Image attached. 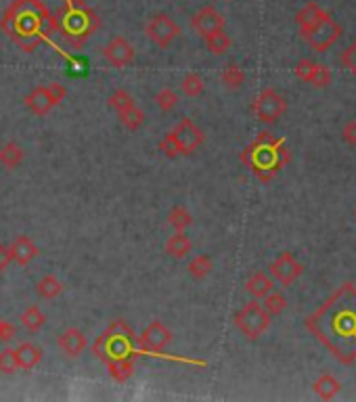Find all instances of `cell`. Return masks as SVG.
<instances>
[{"instance_id":"cell-1","label":"cell","mask_w":356,"mask_h":402,"mask_svg":"<svg viewBox=\"0 0 356 402\" xmlns=\"http://www.w3.org/2000/svg\"><path fill=\"white\" fill-rule=\"evenodd\" d=\"M308 331L344 363L356 361V287L342 285L315 314L306 318Z\"/></svg>"},{"instance_id":"cell-2","label":"cell","mask_w":356,"mask_h":402,"mask_svg":"<svg viewBox=\"0 0 356 402\" xmlns=\"http://www.w3.org/2000/svg\"><path fill=\"white\" fill-rule=\"evenodd\" d=\"M270 314L262 308V304L258 302H249L245 304L241 310L235 312V327L247 337V339H258L262 333L268 331L270 327Z\"/></svg>"},{"instance_id":"cell-3","label":"cell","mask_w":356,"mask_h":402,"mask_svg":"<svg viewBox=\"0 0 356 402\" xmlns=\"http://www.w3.org/2000/svg\"><path fill=\"white\" fill-rule=\"evenodd\" d=\"M145 34L155 46L168 48L180 36V27L168 13H155L149 17L147 25H145Z\"/></svg>"},{"instance_id":"cell-4","label":"cell","mask_w":356,"mask_h":402,"mask_svg":"<svg viewBox=\"0 0 356 402\" xmlns=\"http://www.w3.org/2000/svg\"><path fill=\"white\" fill-rule=\"evenodd\" d=\"M251 111L262 124H275L287 111V100L275 89H264L253 100Z\"/></svg>"},{"instance_id":"cell-5","label":"cell","mask_w":356,"mask_h":402,"mask_svg":"<svg viewBox=\"0 0 356 402\" xmlns=\"http://www.w3.org/2000/svg\"><path fill=\"white\" fill-rule=\"evenodd\" d=\"M65 97V89L57 82L48 84V86H38L32 93L25 95L23 103L27 105V109L36 115H46L59 100Z\"/></svg>"},{"instance_id":"cell-6","label":"cell","mask_w":356,"mask_h":402,"mask_svg":"<svg viewBox=\"0 0 356 402\" xmlns=\"http://www.w3.org/2000/svg\"><path fill=\"white\" fill-rule=\"evenodd\" d=\"M302 38L312 46V51L325 53V51H329V48L342 38V25H340L338 21H334L331 17H327L325 21H321L317 27H312V30H310L308 34H304Z\"/></svg>"},{"instance_id":"cell-7","label":"cell","mask_w":356,"mask_h":402,"mask_svg":"<svg viewBox=\"0 0 356 402\" xmlns=\"http://www.w3.org/2000/svg\"><path fill=\"white\" fill-rule=\"evenodd\" d=\"M172 136H174V141L178 145V153L180 155L195 153L204 145V141H206L204 130L193 119H189V117H185V119H180L176 124V128L172 130Z\"/></svg>"},{"instance_id":"cell-8","label":"cell","mask_w":356,"mask_h":402,"mask_svg":"<svg viewBox=\"0 0 356 402\" xmlns=\"http://www.w3.org/2000/svg\"><path fill=\"white\" fill-rule=\"evenodd\" d=\"M191 25H193V30H195L197 34H202V36L206 38V36H210V34H214V32L225 30L227 19H225V15H223L220 11H216L212 4H208V6H202V8L191 17Z\"/></svg>"},{"instance_id":"cell-9","label":"cell","mask_w":356,"mask_h":402,"mask_svg":"<svg viewBox=\"0 0 356 402\" xmlns=\"http://www.w3.org/2000/svg\"><path fill=\"white\" fill-rule=\"evenodd\" d=\"M138 342H140L143 350H147V352H161L172 342V331L161 320H153L143 329Z\"/></svg>"},{"instance_id":"cell-10","label":"cell","mask_w":356,"mask_h":402,"mask_svg":"<svg viewBox=\"0 0 356 402\" xmlns=\"http://www.w3.org/2000/svg\"><path fill=\"white\" fill-rule=\"evenodd\" d=\"M270 275L281 283V285H291L296 283V279H300V275L304 273V266L294 258V254L283 252L279 254V258L270 264Z\"/></svg>"},{"instance_id":"cell-11","label":"cell","mask_w":356,"mask_h":402,"mask_svg":"<svg viewBox=\"0 0 356 402\" xmlns=\"http://www.w3.org/2000/svg\"><path fill=\"white\" fill-rule=\"evenodd\" d=\"M103 57L114 65V67H126L128 63H132L134 59V48L132 44L124 38V36H116L110 40V44L103 48Z\"/></svg>"},{"instance_id":"cell-12","label":"cell","mask_w":356,"mask_h":402,"mask_svg":"<svg viewBox=\"0 0 356 402\" xmlns=\"http://www.w3.org/2000/svg\"><path fill=\"white\" fill-rule=\"evenodd\" d=\"M329 17V13L323 8V6H319L317 2H308L304 8H300L298 13H296V23H298V27H300V34L304 36V34H308L312 27H317L321 21H325Z\"/></svg>"},{"instance_id":"cell-13","label":"cell","mask_w":356,"mask_h":402,"mask_svg":"<svg viewBox=\"0 0 356 402\" xmlns=\"http://www.w3.org/2000/svg\"><path fill=\"white\" fill-rule=\"evenodd\" d=\"M8 249H11L13 262L19 264V266H27L38 256V245L29 237H25V235L15 237V241L8 245Z\"/></svg>"},{"instance_id":"cell-14","label":"cell","mask_w":356,"mask_h":402,"mask_svg":"<svg viewBox=\"0 0 356 402\" xmlns=\"http://www.w3.org/2000/svg\"><path fill=\"white\" fill-rule=\"evenodd\" d=\"M59 348H61V352H63L65 356L76 358V356H80V354L86 350V335H84L80 329L70 327V329H65V331L59 335Z\"/></svg>"},{"instance_id":"cell-15","label":"cell","mask_w":356,"mask_h":402,"mask_svg":"<svg viewBox=\"0 0 356 402\" xmlns=\"http://www.w3.org/2000/svg\"><path fill=\"white\" fill-rule=\"evenodd\" d=\"M15 358H17V367L23 371H32L36 369L42 358H44V350L32 342H23L15 348Z\"/></svg>"},{"instance_id":"cell-16","label":"cell","mask_w":356,"mask_h":402,"mask_svg":"<svg viewBox=\"0 0 356 402\" xmlns=\"http://www.w3.org/2000/svg\"><path fill=\"white\" fill-rule=\"evenodd\" d=\"M272 279L266 273H253L247 281H245V292L253 298V300H262L264 296H268L272 292Z\"/></svg>"},{"instance_id":"cell-17","label":"cell","mask_w":356,"mask_h":402,"mask_svg":"<svg viewBox=\"0 0 356 402\" xmlns=\"http://www.w3.org/2000/svg\"><path fill=\"white\" fill-rule=\"evenodd\" d=\"M191 247H193V245H191V239L185 235V231H176V235H172V237L166 241V254L172 256V258H176V260L189 256V254H191Z\"/></svg>"},{"instance_id":"cell-18","label":"cell","mask_w":356,"mask_h":402,"mask_svg":"<svg viewBox=\"0 0 356 402\" xmlns=\"http://www.w3.org/2000/svg\"><path fill=\"white\" fill-rule=\"evenodd\" d=\"M315 392H317V396L319 398H323V401H331V398H336L338 394H340V390H342V384L338 382V377L336 375H329V373H325V375H321L317 382H315Z\"/></svg>"},{"instance_id":"cell-19","label":"cell","mask_w":356,"mask_h":402,"mask_svg":"<svg viewBox=\"0 0 356 402\" xmlns=\"http://www.w3.org/2000/svg\"><path fill=\"white\" fill-rule=\"evenodd\" d=\"M63 283L57 279V277H53V275H44L38 283H36V294L40 296V298H44V300H55V298H59L61 294H63Z\"/></svg>"},{"instance_id":"cell-20","label":"cell","mask_w":356,"mask_h":402,"mask_svg":"<svg viewBox=\"0 0 356 402\" xmlns=\"http://www.w3.org/2000/svg\"><path fill=\"white\" fill-rule=\"evenodd\" d=\"M19 320H21V325H23L27 331H32V333L40 331V329L46 325V316H44V312L40 310V306H36V304L27 306V308L21 312Z\"/></svg>"},{"instance_id":"cell-21","label":"cell","mask_w":356,"mask_h":402,"mask_svg":"<svg viewBox=\"0 0 356 402\" xmlns=\"http://www.w3.org/2000/svg\"><path fill=\"white\" fill-rule=\"evenodd\" d=\"M105 363H107L110 375H112L116 382H126V380L134 373V363H132V358H128V356H116V358L105 361Z\"/></svg>"},{"instance_id":"cell-22","label":"cell","mask_w":356,"mask_h":402,"mask_svg":"<svg viewBox=\"0 0 356 402\" xmlns=\"http://www.w3.org/2000/svg\"><path fill=\"white\" fill-rule=\"evenodd\" d=\"M23 157H25V153H23V149H21L17 143H6V145L0 147V164H2L6 170L19 168L21 162H23Z\"/></svg>"},{"instance_id":"cell-23","label":"cell","mask_w":356,"mask_h":402,"mask_svg":"<svg viewBox=\"0 0 356 402\" xmlns=\"http://www.w3.org/2000/svg\"><path fill=\"white\" fill-rule=\"evenodd\" d=\"M206 46H208V51H210L212 55L220 57V55H225V53L231 48V36H229L225 30L214 32V34L206 36Z\"/></svg>"},{"instance_id":"cell-24","label":"cell","mask_w":356,"mask_h":402,"mask_svg":"<svg viewBox=\"0 0 356 402\" xmlns=\"http://www.w3.org/2000/svg\"><path fill=\"white\" fill-rule=\"evenodd\" d=\"M168 222L174 231H187L193 224V216L187 207L183 205H174L168 214Z\"/></svg>"},{"instance_id":"cell-25","label":"cell","mask_w":356,"mask_h":402,"mask_svg":"<svg viewBox=\"0 0 356 402\" xmlns=\"http://www.w3.org/2000/svg\"><path fill=\"white\" fill-rule=\"evenodd\" d=\"M187 271H189V275H191L193 279H197V281L206 279V277L212 273V260H210V256H206V254L195 256V258L189 262Z\"/></svg>"},{"instance_id":"cell-26","label":"cell","mask_w":356,"mask_h":402,"mask_svg":"<svg viewBox=\"0 0 356 402\" xmlns=\"http://www.w3.org/2000/svg\"><path fill=\"white\" fill-rule=\"evenodd\" d=\"M118 115L119 122H121L128 130H138V128L145 124V111H143L140 107H136V105H132V107L119 111Z\"/></svg>"},{"instance_id":"cell-27","label":"cell","mask_w":356,"mask_h":402,"mask_svg":"<svg viewBox=\"0 0 356 402\" xmlns=\"http://www.w3.org/2000/svg\"><path fill=\"white\" fill-rule=\"evenodd\" d=\"M220 80H223V84H225L227 89L237 91V89L243 86V82H245V72H243L239 65H227V67L223 70V74H220Z\"/></svg>"},{"instance_id":"cell-28","label":"cell","mask_w":356,"mask_h":402,"mask_svg":"<svg viewBox=\"0 0 356 402\" xmlns=\"http://www.w3.org/2000/svg\"><path fill=\"white\" fill-rule=\"evenodd\" d=\"M180 91H183L187 97H199V95H204V91H206V82H204V78L197 76V74H187V76L183 78V82H180Z\"/></svg>"},{"instance_id":"cell-29","label":"cell","mask_w":356,"mask_h":402,"mask_svg":"<svg viewBox=\"0 0 356 402\" xmlns=\"http://www.w3.org/2000/svg\"><path fill=\"white\" fill-rule=\"evenodd\" d=\"M262 308L270 314V316H279L285 308H287V298L279 292H270L268 296L262 298Z\"/></svg>"},{"instance_id":"cell-30","label":"cell","mask_w":356,"mask_h":402,"mask_svg":"<svg viewBox=\"0 0 356 402\" xmlns=\"http://www.w3.org/2000/svg\"><path fill=\"white\" fill-rule=\"evenodd\" d=\"M107 105L112 107V109H116V111H124V109H128V107H132L134 105V99L130 97V93L128 91H124V89H118V91H114L112 95H110V99H107Z\"/></svg>"},{"instance_id":"cell-31","label":"cell","mask_w":356,"mask_h":402,"mask_svg":"<svg viewBox=\"0 0 356 402\" xmlns=\"http://www.w3.org/2000/svg\"><path fill=\"white\" fill-rule=\"evenodd\" d=\"M155 103H157V107H159L161 111H170V109H174V107H176V103H178V95H176L172 89H161V91L155 95Z\"/></svg>"},{"instance_id":"cell-32","label":"cell","mask_w":356,"mask_h":402,"mask_svg":"<svg viewBox=\"0 0 356 402\" xmlns=\"http://www.w3.org/2000/svg\"><path fill=\"white\" fill-rule=\"evenodd\" d=\"M19 367H17V358H15V350L13 348H4L0 350V373H15Z\"/></svg>"},{"instance_id":"cell-33","label":"cell","mask_w":356,"mask_h":402,"mask_svg":"<svg viewBox=\"0 0 356 402\" xmlns=\"http://www.w3.org/2000/svg\"><path fill=\"white\" fill-rule=\"evenodd\" d=\"M315 70H317V63H315V61H310V59H302V61H298V65H296L294 72H296V78H298V80L310 84Z\"/></svg>"},{"instance_id":"cell-34","label":"cell","mask_w":356,"mask_h":402,"mask_svg":"<svg viewBox=\"0 0 356 402\" xmlns=\"http://www.w3.org/2000/svg\"><path fill=\"white\" fill-rule=\"evenodd\" d=\"M310 84H312L315 89H325V86H329V84H331V72H329L325 65L317 63V70H315V74H312Z\"/></svg>"},{"instance_id":"cell-35","label":"cell","mask_w":356,"mask_h":402,"mask_svg":"<svg viewBox=\"0 0 356 402\" xmlns=\"http://www.w3.org/2000/svg\"><path fill=\"white\" fill-rule=\"evenodd\" d=\"M340 63L352 74V76H356V40L342 53V57H340Z\"/></svg>"},{"instance_id":"cell-36","label":"cell","mask_w":356,"mask_h":402,"mask_svg":"<svg viewBox=\"0 0 356 402\" xmlns=\"http://www.w3.org/2000/svg\"><path fill=\"white\" fill-rule=\"evenodd\" d=\"M159 149H161V153H164L166 157H176V155H180V153H178V145H176L172 132H168V134L159 141Z\"/></svg>"},{"instance_id":"cell-37","label":"cell","mask_w":356,"mask_h":402,"mask_svg":"<svg viewBox=\"0 0 356 402\" xmlns=\"http://www.w3.org/2000/svg\"><path fill=\"white\" fill-rule=\"evenodd\" d=\"M342 138H344V143L356 147V119H350V122L342 128Z\"/></svg>"},{"instance_id":"cell-38","label":"cell","mask_w":356,"mask_h":402,"mask_svg":"<svg viewBox=\"0 0 356 402\" xmlns=\"http://www.w3.org/2000/svg\"><path fill=\"white\" fill-rule=\"evenodd\" d=\"M13 337H15V327L8 320L0 318V342H11Z\"/></svg>"},{"instance_id":"cell-39","label":"cell","mask_w":356,"mask_h":402,"mask_svg":"<svg viewBox=\"0 0 356 402\" xmlns=\"http://www.w3.org/2000/svg\"><path fill=\"white\" fill-rule=\"evenodd\" d=\"M11 262H13V258H11V249H8V245L0 243V271H4Z\"/></svg>"}]
</instances>
